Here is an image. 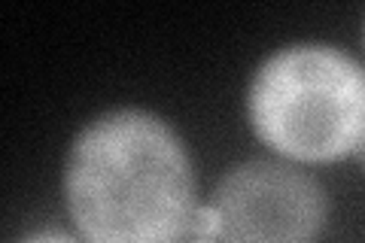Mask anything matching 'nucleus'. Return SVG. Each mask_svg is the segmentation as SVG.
I'll return each instance as SVG.
<instances>
[{
    "label": "nucleus",
    "mask_w": 365,
    "mask_h": 243,
    "mask_svg": "<svg viewBox=\"0 0 365 243\" xmlns=\"http://www.w3.org/2000/svg\"><path fill=\"white\" fill-rule=\"evenodd\" d=\"M64 204L86 243H180L198 210L186 143L150 110L101 113L67 149Z\"/></svg>",
    "instance_id": "obj_1"
},
{
    "label": "nucleus",
    "mask_w": 365,
    "mask_h": 243,
    "mask_svg": "<svg viewBox=\"0 0 365 243\" xmlns=\"http://www.w3.org/2000/svg\"><path fill=\"white\" fill-rule=\"evenodd\" d=\"M250 128L289 161L329 165L365 146V67L329 43H292L256 67Z\"/></svg>",
    "instance_id": "obj_2"
},
{
    "label": "nucleus",
    "mask_w": 365,
    "mask_h": 243,
    "mask_svg": "<svg viewBox=\"0 0 365 243\" xmlns=\"http://www.w3.org/2000/svg\"><path fill=\"white\" fill-rule=\"evenodd\" d=\"M220 243H314L326 225L323 182L287 161L250 158L213 192Z\"/></svg>",
    "instance_id": "obj_3"
},
{
    "label": "nucleus",
    "mask_w": 365,
    "mask_h": 243,
    "mask_svg": "<svg viewBox=\"0 0 365 243\" xmlns=\"http://www.w3.org/2000/svg\"><path fill=\"white\" fill-rule=\"evenodd\" d=\"M19 243H83V240H76L73 234H67L61 228H40V231H34V234L21 237Z\"/></svg>",
    "instance_id": "obj_4"
},
{
    "label": "nucleus",
    "mask_w": 365,
    "mask_h": 243,
    "mask_svg": "<svg viewBox=\"0 0 365 243\" xmlns=\"http://www.w3.org/2000/svg\"><path fill=\"white\" fill-rule=\"evenodd\" d=\"M356 158H359V165H362V167H365V146H362V149H359V155H356Z\"/></svg>",
    "instance_id": "obj_5"
},
{
    "label": "nucleus",
    "mask_w": 365,
    "mask_h": 243,
    "mask_svg": "<svg viewBox=\"0 0 365 243\" xmlns=\"http://www.w3.org/2000/svg\"><path fill=\"white\" fill-rule=\"evenodd\" d=\"M192 243H220V240H204V237H195Z\"/></svg>",
    "instance_id": "obj_6"
}]
</instances>
